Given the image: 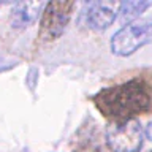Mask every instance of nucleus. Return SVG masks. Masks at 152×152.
<instances>
[{"instance_id": "nucleus-1", "label": "nucleus", "mask_w": 152, "mask_h": 152, "mask_svg": "<svg viewBox=\"0 0 152 152\" xmlns=\"http://www.w3.org/2000/svg\"><path fill=\"white\" fill-rule=\"evenodd\" d=\"M94 104L102 114L114 121L135 119L136 114L151 108V94L147 86L140 79L104 87L94 95Z\"/></svg>"}, {"instance_id": "nucleus-2", "label": "nucleus", "mask_w": 152, "mask_h": 152, "mask_svg": "<svg viewBox=\"0 0 152 152\" xmlns=\"http://www.w3.org/2000/svg\"><path fill=\"white\" fill-rule=\"evenodd\" d=\"M152 40V21L151 19H138V21L122 26L111 37L109 48L114 56L127 57L140 51L142 46Z\"/></svg>"}, {"instance_id": "nucleus-3", "label": "nucleus", "mask_w": 152, "mask_h": 152, "mask_svg": "<svg viewBox=\"0 0 152 152\" xmlns=\"http://www.w3.org/2000/svg\"><path fill=\"white\" fill-rule=\"evenodd\" d=\"M144 136V128L138 119L114 121L108 125L104 135L111 152H140Z\"/></svg>"}, {"instance_id": "nucleus-4", "label": "nucleus", "mask_w": 152, "mask_h": 152, "mask_svg": "<svg viewBox=\"0 0 152 152\" xmlns=\"http://www.w3.org/2000/svg\"><path fill=\"white\" fill-rule=\"evenodd\" d=\"M73 2H49L41 13L40 35L45 41H54L64 35L73 14Z\"/></svg>"}, {"instance_id": "nucleus-5", "label": "nucleus", "mask_w": 152, "mask_h": 152, "mask_svg": "<svg viewBox=\"0 0 152 152\" xmlns=\"http://www.w3.org/2000/svg\"><path fill=\"white\" fill-rule=\"evenodd\" d=\"M119 3L113 2H90L83 13L84 24L94 32H104L117 18Z\"/></svg>"}, {"instance_id": "nucleus-6", "label": "nucleus", "mask_w": 152, "mask_h": 152, "mask_svg": "<svg viewBox=\"0 0 152 152\" xmlns=\"http://www.w3.org/2000/svg\"><path fill=\"white\" fill-rule=\"evenodd\" d=\"M45 5L40 2H22L14 7L11 13V26L16 28H26L30 27L38 19L40 13H43Z\"/></svg>"}, {"instance_id": "nucleus-7", "label": "nucleus", "mask_w": 152, "mask_h": 152, "mask_svg": "<svg viewBox=\"0 0 152 152\" xmlns=\"http://www.w3.org/2000/svg\"><path fill=\"white\" fill-rule=\"evenodd\" d=\"M149 7H152V2H146V0H130V2H122L119 3L117 10V19L119 22L127 26L140 19V16L146 11Z\"/></svg>"}, {"instance_id": "nucleus-8", "label": "nucleus", "mask_w": 152, "mask_h": 152, "mask_svg": "<svg viewBox=\"0 0 152 152\" xmlns=\"http://www.w3.org/2000/svg\"><path fill=\"white\" fill-rule=\"evenodd\" d=\"M144 135L152 141V121H149V124L146 125V128H144Z\"/></svg>"}, {"instance_id": "nucleus-9", "label": "nucleus", "mask_w": 152, "mask_h": 152, "mask_svg": "<svg viewBox=\"0 0 152 152\" xmlns=\"http://www.w3.org/2000/svg\"><path fill=\"white\" fill-rule=\"evenodd\" d=\"M149 152H152V151H149Z\"/></svg>"}]
</instances>
